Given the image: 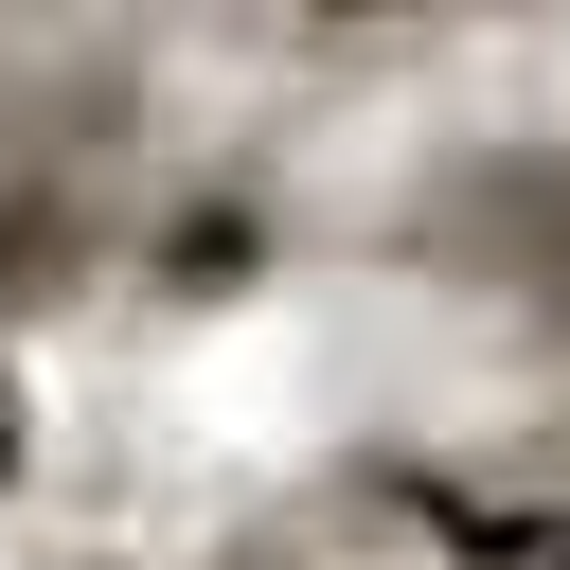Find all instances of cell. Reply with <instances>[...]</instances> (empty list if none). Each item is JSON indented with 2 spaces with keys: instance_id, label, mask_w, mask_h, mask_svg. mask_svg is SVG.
<instances>
[{
  "instance_id": "cell-1",
  "label": "cell",
  "mask_w": 570,
  "mask_h": 570,
  "mask_svg": "<svg viewBox=\"0 0 570 570\" xmlns=\"http://www.w3.org/2000/svg\"><path fill=\"white\" fill-rule=\"evenodd\" d=\"M445 570H570V499H517V517H463Z\"/></svg>"
},
{
  "instance_id": "cell-2",
  "label": "cell",
  "mask_w": 570,
  "mask_h": 570,
  "mask_svg": "<svg viewBox=\"0 0 570 570\" xmlns=\"http://www.w3.org/2000/svg\"><path fill=\"white\" fill-rule=\"evenodd\" d=\"M36 481V392H18V356H0V499Z\"/></svg>"
}]
</instances>
